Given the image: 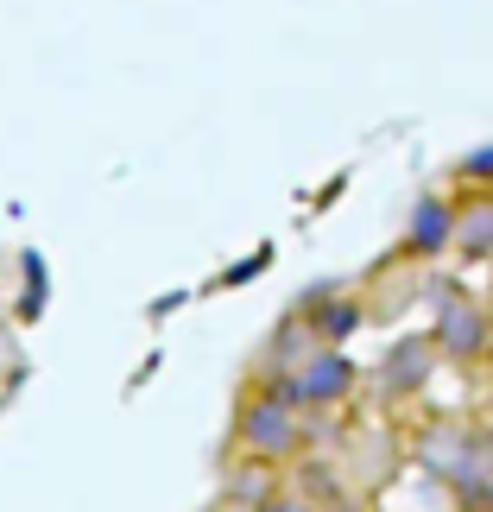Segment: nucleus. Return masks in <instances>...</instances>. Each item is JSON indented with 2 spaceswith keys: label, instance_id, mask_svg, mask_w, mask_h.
<instances>
[{
  "label": "nucleus",
  "instance_id": "nucleus-10",
  "mask_svg": "<svg viewBox=\"0 0 493 512\" xmlns=\"http://www.w3.org/2000/svg\"><path fill=\"white\" fill-rule=\"evenodd\" d=\"M462 184L493 190V146H481V152H468V159H462Z\"/></svg>",
  "mask_w": 493,
  "mask_h": 512
},
{
  "label": "nucleus",
  "instance_id": "nucleus-7",
  "mask_svg": "<svg viewBox=\"0 0 493 512\" xmlns=\"http://www.w3.org/2000/svg\"><path fill=\"white\" fill-rule=\"evenodd\" d=\"M430 373H437V348H430V336H405L399 348L386 354L380 386H386V392H399V399H411V392H424Z\"/></svg>",
  "mask_w": 493,
  "mask_h": 512
},
{
  "label": "nucleus",
  "instance_id": "nucleus-9",
  "mask_svg": "<svg viewBox=\"0 0 493 512\" xmlns=\"http://www.w3.org/2000/svg\"><path fill=\"white\" fill-rule=\"evenodd\" d=\"M253 512H323V506L310 500L304 487H272V494H266L260 506H253Z\"/></svg>",
  "mask_w": 493,
  "mask_h": 512
},
{
  "label": "nucleus",
  "instance_id": "nucleus-1",
  "mask_svg": "<svg viewBox=\"0 0 493 512\" xmlns=\"http://www.w3.org/2000/svg\"><path fill=\"white\" fill-rule=\"evenodd\" d=\"M234 443L247 449L253 468H285V462H298V449H304V411L291 405L279 386H260L234 411Z\"/></svg>",
  "mask_w": 493,
  "mask_h": 512
},
{
  "label": "nucleus",
  "instance_id": "nucleus-6",
  "mask_svg": "<svg viewBox=\"0 0 493 512\" xmlns=\"http://www.w3.org/2000/svg\"><path fill=\"white\" fill-rule=\"evenodd\" d=\"M449 241H456V203L449 196H424L405 222V253L411 260H437V253H449Z\"/></svg>",
  "mask_w": 493,
  "mask_h": 512
},
{
  "label": "nucleus",
  "instance_id": "nucleus-12",
  "mask_svg": "<svg viewBox=\"0 0 493 512\" xmlns=\"http://www.w3.org/2000/svg\"><path fill=\"white\" fill-rule=\"evenodd\" d=\"M215 512H241V506H215Z\"/></svg>",
  "mask_w": 493,
  "mask_h": 512
},
{
  "label": "nucleus",
  "instance_id": "nucleus-2",
  "mask_svg": "<svg viewBox=\"0 0 493 512\" xmlns=\"http://www.w3.org/2000/svg\"><path fill=\"white\" fill-rule=\"evenodd\" d=\"M354 386H361V361H354L348 348H310L298 367L279 380V392L291 405L304 411H335V405H348L354 399Z\"/></svg>",
  "mask_w": 493,
  "mask_h": 512
},
{
  "label": "nucleus",
  "instance_id": "nucleus-5",
  "mask_svg": "<svg viewBox=\"0 0 493 512\" xmlns=\"http://www.w3.org/2000/svg\"><path fill=\"white\" fill-rule=\"evenodd\" d=\"M361 323H367V304L354 298V291H335V298H317L304 310V329H310L317 348H348L361 336Z\"/></svg>",
  "mask_w": 493,
  "mask_h": 512
},
{
  "label": "nucleus",
  "instance_id": "nucleus-11",
  "mask_svg": "<svg viewBox=\"0 0 493 512\" xmlns=\"http://www.w3.org/2000/svg\"><path fill=\"white\" fill-rule=\"evenodd\" d=\"M481 462H487V468H493V424H487V430H481Z\"/></svg>",
  "mask_w": 493,
  "mask_h": 512
},
{
  "label": "nucleus",
  "instance_id": "nucleus-3",
  "mask_svg": "<svg viewBox=\"0 0 493 512\" xmlns=\"http://www.w3.org/2000/svg\"><path fill=\"white\" fill-rule=\"evenodd\" d=\"M430 348H437V361L449 367H481L487 354H493V317L481 304H468V298H443L437 310H430Z\"/></svg>",
  "mask_w": 493,
  "mask_h": 512
},
{
  "label": "nucleus",
  "instance_id": "nucleus-4",
  "mask_svg": "<svg viewBox=\"0 0 493 512\" xmlns=\"http://www.w3.org/2000/svg\"><path fill=\"white\" fill-rule=\"evenodd\" d=\"M418 462L430 468L437 481H449L456 494H468V487L481 481V430H462V424H437L418 449Z\"/></svg>",
  "mask_w": 493,
  "mask_h": 512
},
{
  "label": "nucleus",
  "instance_id": "nucleus-8",
  "mask_svg": "<svg viewBox=\"0 0 493 512\" xmlns=\"http://www.w3.org/2000/svg\"><path fill=\"white\" fill-rule=\"evenodd\" d=\"M462 253V260H493V190H481L475 203L456 209V241H449Z\"/></svg>",
  "mask_w": 493,
  "mask_h": 512
}]
</instances>
